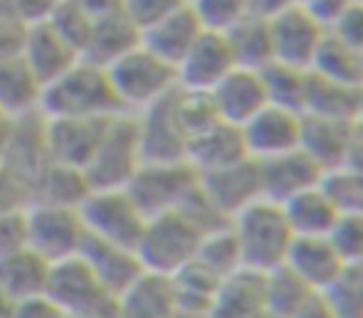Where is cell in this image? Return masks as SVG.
<instances>
[{"label": "cell", "mask_w": 363, "mask_h": 318, "mask_svg": "<svg viewBox=\"0 0 363 318\" xmlns=\"http://www.w3.org/2000/svg\"><path fill=\"white\" fill-rule=\"evenodd\" d=\"M121 111L106 69L86 59L43 86L40 114L48 119H109Z\"/></svg>", "instance_id": "cell-1"}, {"label": "cell", "mask_w": 363, "mask_h": 318, "mask_svg": "<svg viewBox=\"0 0 363 318\" xmlns=\"http://www.w3.org/2000/svg\"><path fill=\"white\" fill-rule=\"evenodd\" d=\"M233 234L242 259V269L267 274L287 261L289 247L294 242L282 205L272 200H257L233 217Z\"/></svg>", "instance_id": "cell-2"}, {"label": "cell", "mask_w": 363, "mask_h": 318, "mask_svg": "<svg viewBox=\"0 0 363 318\" xmlns=\"http://www.w3.org/2000/svg\"><path fill=\"white\" fill-rule=\"evenodd\" d=\"M141 163L144 156H141L136 116L121 111L109 116L99 146L84 168V176L91 191H119L126 188Z\"/></svg>", "instance_id": "cell-3"}, {"label": "cell", "mask_w": 363, "mask_h": 318, "mask_svg": "<svg viewBox=\"0 0 363 318\" xmlns=\"http://www.w3.org/2000/svg\"><path fill=\"white\" fill-rule=\"evenodd\" d=\"M104 69L124 111L146 109L178 86L176 67L148 52L141 42Z\"/></svg>", "instance_id": "cell-4"}, {"label": "cell", "mask_w": 363, "mask_h": 318, "mask_svg": "<svg viewBox=\"0 0 363 318\" xmlns=\"http://www.w3.org/2000/svg\"><path fill=\"white\" fill-rule=\"evenodd\" d=\"M201 239V232L178 210H173L146 220L136 254L144 271L171 279L196 259Z\"/></svg>", "instance_id": "cell-5"}, {"label": "cell", "mask_w": 363, "mask_h": 318, "mask_svg": "<svg viewBox=\"0 0 363 318\" xmlns=\"http://www.w3.org/2000/svg\"><path fill=\"white\" fill-rule=\"evenodd\" d=\"M45 294L60 306L67 318H114L116 296L101 286L89 266L77 254L50 266Z\"/></svg>", "instance_id": "cell-6"}, {"label": "cell", "mask_w": 363, "mask_h": 318, "mask_svg": "<svg viewBox=\"0 0 363 318\" xmlns=\"http://www.w3.org/2000/svg\"><path fill=\"white\" fill-rule=\"evenodd\" d=\"M198 188V171L188 161L141 163L124 191L146 217L178 210Z\"/></svg>", "instance_id": "cell-7"}, {"label": "cell", "mask_w": 363, "mask_h": 318, "mask_svg": "<svg viewBox=\"0 0 363 318\" xmlns=\"http://www.w3.org/2000/svg\"><path fill=\"white\" fill-rule=\"evenodd\" d=\"M79 212L89 237L121 244L129 249H136L148 220L124 188L91 191L79 205Z\"/></svg>", "instance_id": "cell-8"}, {"label": "cell", "mask_w": 363, "mask_h": 318, "mask_svg": "<svg viewBox=\"0 0 363 318\" xmlns=\"http://www.w3.org/2000/svg\"><path fill=\"white\" fill-rule=\"evenodd\" d=\"M84 239L86 227L79 208H60V205L28 208V247L50 264L77 256Z\"/></svg>", "instance_id": "cell-9"}, {"label": "cell", "mask_w": 363, "mask_h": 318, "mask_svg": "<svg viewBox=\"0 0 363 318\" xmlns=\"http://www.w3.org/2000/svg\"><path fill=\"white\" fill-rule=\"evenodd\" d=\"M267 23L272 40V62L309 72L329 30L304 5H291Z\"/></svg>", "instance_id": "cell-10"}, {"label": "cell", "mask_w": 363, "mask_h": 318, "mask_svg": "<svg viewBox=\"0 0 363 318\" xmlns=\"http://www.w3.org/2000/svg\"><path fill=\"white\" fill-rule=\"evenodd\" d=\"M176 94L178 86L163 99L141 109L139 116H136L144 163L186 161L188 133L181 124V116H178Z\"/></svg>", "instance_id": "cell-11"}, {"label": "cell", "mask_w": 363, "mask_h": 318, "mask_svg": "<svg viewBox=\"0 0 363 318\" xmlns=\"http://www.w3.org/2000/svg\"><path fill=\"white\" fill-rule=\"evenodd\" d=\"M301 124H304V116L299 111L267 104L247 124L240 126L247 156L255 161H264V158L296 151L301 143Z\"/></svg>", "instance_id": "cell-12"}, {"label": "cell", "mask_w": 363, "mask_h": 318, "mask_svg": "<svg viewBox=\"0 0 363 318\" xmlns=\"http://www.w3.org/2000/svg\"><path fill=\"white\" fill-rule=\"evenodd\" d=\"M201 191L213 200V205L230 220L245 208L262 200V176L259 163L255 158H242L233 166L218 168L211 173H201Z\"/></svg>", "instance_id": "cell-13"}, {"label": "cell", "mask_w": 363, "mask_h": 318, "mask_svg": "<svg viewBox=\"0 0 363 318\" xmlns=\"http://www.w3.org/2000/svg\"><path fill=\"white\" fill-rule=\"evenodd\" d=\"M208 94H211L220 121L233 126H245L257 111L269 104L262 72L245 69V67H235Z\"/></svg>", "instance_id": "cell-14"}, {"label": "cell", "mask_w": 363, "mask_h": 318, "mask_svg": "<svg viewBox=\"0 0 363 318\" xmlns=\"http://www.w3.org/2000/svg\"><path fill=\"white\" fill-rule=\"evenodd\" d=\"M238 64H235L228 38L223 33L206 30L176 67L178 86L188 91H211Z\"/></svg>", "instance_id": "cell-15"}, {"label": "cell", "mask_w": 363, "mask_h": 318, "mask_svg": "<svg viewBox=\"0 0 363 318\" xmlns=\"http://www.w3.org/2000/svg\"><path fill=\"white\" fill-rule=\"evenodd\" d=\"M109 119H48L45 116V141L52 163L84 171L91 161L104 126Z\"/></svg>", "instance_id": "cell-16"}, {"label": "cell", "mask_w": 363, "mask_h": 318, "mask_svg": "<svg viewBox=\"0 0 363 318\" xmlns=\"http://www.w3.org/2000/svg\"><path fill=\"white\" fill-rule=\"evenodd\" d=\"M5 121H8V136H5V151L0 163L18 173L28 186H33L40 171L50 163L48 141H45V116L35 111V114Z\"/></svg>", "instance_id": "cell-17"}, {"label": "cell", "mask_w": 363, "mask_h": 318, "mask_svg": "<svg viewBox=\"0 0 363 318\" xmlns=\"http://www.w3.org/2000/svg\"><path fill=\"white\" fill-rule=\"evenodd\" d=\"M259 163V176H262V195L264 200L282 205L294 195L309 191L324 183V171L306 156L301 148L274 158H264Z\"/></svg>", "instance_id": "cell-18"}, {"label": "cell", "mask_w": 363, "mask_h": 318, "mask_svg": "<svg viewBox=\"0 0 363 318\" xmlns=\"http://www.w3.org/2000/svg\"><path fill=\"white\" fill-rule=\"evenodd\" d=\"M20 55L40 79V84H50L74 62H79V52L45 20V23L28 25L20 42Z\"/></svg>", "instance_id": "cell-19"}, {"label": "cell", "mask_w": 363, "mask_h": 318, "mask_svg": "<svg viewBox=\"0 0 363 318\" xmlns=\"http://www.w3.org/2000/svg\"><path fill=\"white\" fill-rule=\"evenodd\" d=\"M79 256L91 269V274L101 281V286L109 294H114L116 299L144 274V266H141L136 249L104 242V239L89 237V234H86L84 244H82Z\"/></svg>", "instance_id": "cell-20"}, {"label": "cell", "mask_w": 363, "mask_h": 318, "mask_svg": "<svg viewBox=\"0 0 363 318\" xmlns=\"http://www.w3.org/2000/svg\"><path fill=\"white\" fill-rule=\"evenodd\" d=\"M203 33H206V28L201 25L198 15L193 13L191 5L183 3L171 15H166L156 25L144 30L141 33V45H144L148 52L161 57L163 62L178 67V62L186 57L188 50L198 42V38Z\"/></svg>", "instance_id": "cell-21"}, {"label": "cell", "mask_w": 363, "mask_h": 318, "mask_svg": "<svg viewBox=\"0 0 363 318\" xmlns=\"http://www.w3.org/2000/svg\"><path fill=\"white\" fill-rule=\"evenodd\" d=\"M284 264L316 294H324L344 271L346 261L329 237H294Z\"/></svg>", "instance_id": "cell-22"}, {"label": "cell", "mask_w": 363, "mask_h": 318, "mask_svg": "<svg viewBox=\"0 0 363 318\" xmlns=\"http://www.w3.org/2000/svg\"><path fill=\"white\" fill-rule=\"evenodd\" d=\"M304 116L301 124V143L299 148L324 171V176L344 168L346 151H349L351 128L354 121L324 119V116Z\"/></svg>", "instance_id": "cell-23"}, {"label": "cell", "mask_w": 363, "mask_h": 318, "mask_svg": "<svg viewBox=\"0 0 363 318\" xmlns=\"http://www.w3.org/2000/svg\"><path fill=\"white\" fill-rule=\"evenodd\" d=\"M242 158H247L242 128L225 124V121H218V124H213L211 128H206L188 141L186 161L196 168L198 176L233 166Z\"/></svg>", "instance_id": "cell-24"}, {"label": "cell", "mask_w": 363, "mask_h": 318, "mask_svg": "<svg viewBox=\"0 0 363 318\" xmlns=\"http://www.w3.org/2000/svg\"><path fill=\"white\" fill-rule=\"evenodd\" d=\"M43 84L20 52L0 55V116L18 119L40 111Z\"/></svg>", "instance_id": "cell-25"}, {"label": "cell", "mask_w": 363, "mask_h": 318, "mask_svg": "<svg viewBox=\"0 0 363 318\" xmlns=\"http://www.w3.org/2000/svg\"><path fill=\"white\" fill-rule=\"evenodd\" d=\"M282 210L294 237H329L341 215L339 203L324 183L289 198L282 203Z\"/></svg>", "instance_id": "cell-26"}, {"label": "cell", "mask_w": 363, "mask_h": 318, "mask_svg": "<svg viewBox=\"0 0 363 318\" xmlns=\"http://www.w3.org/2000/svg\"><path fill=\"white\" fill-rule=\"evenodd\" d=\"M141 42V33L131 25V20L124 13L114 10L109 15L94 18L89 30V38L82 50V59L99 67H109L114 59L126 55Z\"/></svg>", "instance_id": "cell-27"}, {"label": "cell", "mask_w": 363, "mask_h": 318, "mask_svg": "<svg viewBox=\"0 0 363 318\" xmlns=\"http://www.w3.org/2000/svg\"><path fill=\"white\" fill-rule=\"evenodd\" d=\"M114 318H176V291L171 279L144 271L116 299Z\"/></svg>", "instance_id": "cell-28"}, {"label": "cell", "mask_w": 363, "mask_h": 318, "mask_svg": "<svg viewBox=\"0 0 363 318\" xmlns=\"http://www.w3.org/2000/svg\"><path fill=\"white\" fill-rule=\"evenodd\" d=\"M50 261L43 259L30 247L0 256V291L10 301H23L30 296H40L48 289L50 279Z\"/></svg>", "instance_id": "cell-29"}, {"label": "cell", "mask_w": 363, "mask_h": 318, "mask_svg": "<svg viewBox=\"0 0 363 318\" xmlns=\"http://www.w3.org/2000/svg\"><path fill=\"white\" fill-rule=\"evenodd\" d=\"M91 193L84 171L50 161L30 186V205H60V208H79Z\"/></svg>", "instance_id": "cell-30"}, {"label": "cell", "mask_w": 363, "mask_h": 318, "mask_svg": "<svg viewBox=\"0 0 363 318\" xmlns=\"http://www.w3.org/2000/svg\"><path fill=\"white\" fill-rule=\"evenodd\" d=\"M359 99H361V89H351V86L331 81L309 69V81H306V96H304L306 116L356 121Z\"/></svg>", "instance_id": "cell-31"}, {"label": "cell", "mask_w": 363, "mask_h": 318, "mask_svg": "<svg viewBox=\"0 0 363 318\" xmlns=\"http://www.w3.org/2000/svg\"><path fill=\"white\" fill-rule=\"evenodd\" d=\"M223 35L228 38V45L233 50V57L238 67L262 72L264 67L272 62V40H269L267 20L247 15V18L235 23Z\"/></svg>", "instance_id": "cell-32"}, {"label": "cell", "mask_w": 363, "mask_h": 318, "mask_svg": "<svg viewBox=\"0 0 363 318\" xmlns=\"http://www.w3.org/2000/svg\"><path fill=\"white\" fill-rule=\"evenodd\" d=\"M311 72L344 86H351V89H363V50L351 47L329 33L316 55Z\"/></svg>", "instance_id": "cell-33"}, {"label": "cell", "mask_w": 363, "mask_h": 318, "mask_svg": "<svg viewBox=\"0 0 363 318\" xmlns=\"http://www.w3.org/2000/svg\"><path fill=\"white\" fill-rule=\"evenodd\" d=\"M262 291H264V309L279 318H289L316 294L287 264L262 274Z\"/></svg>", "instance_id": "cell-34"}, {"label": "cell", "mask_w": 363, "mask_h": 318, "mask_svg": "<svg viewBox=\"0 0 363 318\" xmlns=\"http://www.w3.org/2000/svg\"><path fill=\"white\" fill-rule=\"evenodd\" d=\"M262 79L267 86L269 104L284 106V109L299 111L304 114V96H306V81H309V72L294 69V67L269 62L262 69Z\"/></svg>", "instance_id": "cell-35"}, {"label": "cell", "mask_w": 363, "mask_h": 318, "mask_svg": "<svg viewBox=\"0 0 363 318\" xmlns=\"http://www.w3.org/2000/svg\"><path fill=\"white\" fill-rule=\"evenodd\" d=\"M196 261L206 266L208 271L218 276V279H228L230 274L242 269V259H240V249L235 242L233 227H225L220 232H213L201 239Z\"/></svg>", "instance_id": "cell-36"}, {"label": "cell", "mask_w": 363, "mask_h": 318, "mask_svg": "<svg viewBox=\"0 0 363 318\" xmlns=\"http://www.w3.org/2000/svg\"><path fill=\"white\" fill-rule=\"evenodd\" d=\"M321 296L336 318H363V264H346Z\"/></svg>", "instance_id": "cell-37"}, {"label": "cell", "mask_w": 363, "mask_h": 318, "mask_svg": "<svg viewBox=\"0 0 363 318\" xmlns=\"http://www.w3.org/2000/svg\"><path fill=\"white\" fill-rule=\"evenodd\" d=\"M176 104H178L181 124L188 133V141L220 121V116H218L216 106H213V99L208 91H188V89H181V86H178Z\"/></svg>", "instance_id": "cell-38"}, {"label": "cell", "mask_w": 363, "mask_h": 318, "mask_svg": "<svg viewBox=\"0 0 363 318\" xmlns=\"http://www.w3.org/2000/svg\"><path fill=\"white\" fill-rule=\"evenodd\" d=\"M331 244L346 264H363V212L341 210L334 229L329 232Z\"/></svg>", "instance_id": "cell-39"}, {"label": "cell", "mask_w": 363, "mask_h": 318, "mask_svg": "<svg viewBox=\"0 0 363 318\" xmlns=\"http://www.w3.org/2000/svg\"><path fill=\"white\" fill-rule=\"evenodd\" d=\"M188 5L211 33H228L235 23L247 18V0H188Z\"/></svg>", "instance_id": "cell-40"}, {"label": "cell", "mask_w": 363, "mask_h": 318, "mask_svg": "<svg viewBox=\"0 0 363 318\" xmlns=\"http://www.w3.org/2000/svg\"><path fill=\"white\" fill-rule=\"evenodd\" d=\"M48 23L52 25L69 45H72L82 57V50H84V45H86V38H89V30H91L94 18H89L84 10L77 8V5L69 3V0H60V3L55 5L52 15L48 18Z\"/></svg>", "instance_id": "cell-41"}, {"label": "cell", "mask_w": 363, "mask_h": 318, "mask_svg": "<svg viewBox=\"0 0 363 318\" xmlns=\"http://www.w3.org/2000/svg\"><path fill=\"white\" fill-rule=\"evenodd\" d=\"M183 3L186 0H121V13L131 20V25L139 33H144L176 8H181Z\"/></svg>", "instance_id": "cell-42"}, {"label": "cell", "mask_w": 363, "mask_h": 318, "mask_svg": "<svg viewBox=\"0 0 363 318\" xmlns=\"http://www.w3.org/2000/svg\"><path fill=\"white\" fill-rule=\"evenodd\" d=\"M28 247V210L0 212V256Z\"/></svg>", "instance_id": "cell-43"}, {"label": "cell", "mask_w": 363, "mask_h": 318, "mask_svg": "<svg viewBox=\"0 0 363 318\" xmlns=\"http://www.w3.org/2000/svg\"><path fill=\"white\" fill-rule=\"evenodd\" d=\"M30 186L13 173L8 166L0 163V212H13V210H28L30 208Z\"/></svg>", "instance_id": "cell-44"}, {"label": "cell", "mask_w": 363, "mask_h": 318, "mask_svg": "<svg viewBox=\"0 0 363 318\" xmlns=\"http://www.w3.org/2000/svg\"><path fill=\"white\" fill-rule=\"evenodd\" d=\"M329 33L336 35L339 40H344L351 47L363 50V0H356Z\"/></svg>", "instance_id": "cell-45"}, {"label": "cell", "mask_w": 363, "mask_h": 318, "mask_svg": "<svg viewBox=\"0 0 363 318\" xmlns=\"http://www.w3.org/2000/svg\"><path fill=\"white\" fill-rule=\"evenodd\" d=\"M10 318H67V316L60 311V306L48 294H40L23 301H15Z\"/></svg>", "instance_id": "cell-46"}, {"label": "cell", "mask_w": 363, "mask_h": 318, "mask_svg": "<svg viewBox=\"0 0 363 318\" xmlns=\"http://www.w3.org/2000/svg\"><path fill=\"white\" fill-rule=\"evenodd\" d=\"M354 3L356 0H309L304 8L309 10L326 30H331L341 18H344L346 10H349Z\"/></svg>", "instance_id": "cell-47"}, {"label": "cell", "mask_w": 363, "mask_h": 318, "mask_svg": "<svg viewBox=\"0 0 363 318\" xmlns=\"http://www.w3.org/2000/svg\"><path fill=\"white\" fill-rule=\"evenodd\" d=\"M341 171L361 173L363 176V124H359V121H354V128H351L349 151H346V161Z\"/></svg>", "instance_id": "cell-48"}, {"label": "cell", "mask_w": 363, "mask_h": 318, "mask_svg": "<svg viewBox=\"0 0 363 318\" xmlns=\"http://www.w3.org/2000/svg\"><path fill=\"white\" fill-rule=\"evenodd\" d=\"M294 5V0H247V15L259 20H272Z\"/></svg>", "instance_id": "cell-49"}, {"label": "cell", "mask_w": 363, "mask_h": 318, "mask_svg": "<svg viewBox=\"0 0 363 318\" xmlns=\"http://www.w3.org/2000/svg\"><path fill=\"white\" fill-rule=\"evenodd\" d=\"M289 318H336L334 311L329 309L326 299L321 294H314L299 311H294Z\"/></svg>", "instance_id": "cell-50"}, {"label": "cell", "mask_w": 363, "mask_h": 318, "mask_svg": "<svg viewBox=\"0 0 363 318\" xmlns=\"http://www.w3.org/2000/svg\"><path fill=\"white\" fill-rule=\"evenodd\" d=\"M69 3L82 8L89 18H101V15H109L121 8V0H69Z\"/></svg>", "instance_id": "cell-51"}, {"label": "cell", "mask_w": 363, "mask_h": 318, "mask_svg": "<svg viewBox=\"0 0 363 318\" xmlns=\"http://www.w3.org/2000/svg\"><path fill=\"white\" fill-rule=\"evenodd\" d=\"M10 311H13V301L0 291V318H10Z\"/></svg>", "instance_id": "cell-52"}, {"label": "cell", "mask_w": 363, "mask_h": 318, "mask_svg": "<svg viewBox=\"0 0 363 318\" xmlns=\"http://www.w3.org/2000/svg\"><path fill=\"white\" fill-rule=\"evenodd\" d=\"M5 136H8V121L0 119V161H3V151H5Z\"/></svg>", "instance_id": "cell-53"}, {"label": "cell", "mask_w": 363, "mask_h": 318, "mask_svg": "<svg viewBox=\"0 0 363 318\" xmlns=\"http://www.w3.org/2000/svg\"><path fill=\"white\" fill-rule=\"evenodd\" d=\"M356 121L363 124V89H361V99H359V114H356Z\"/></svg>", "instance_id": "cell-54"}, {"label": "cell", "mask_w": 363, "mask_h": 318, "mask_svg": "<svg viewBox=\"0 0 363 318\" xmlns=\"http://www.w3.org/2000/svg\"><path fill=\"white\" fill-rule=\"evenodd\" d=\"M309 0H294V5H306Z\"/></svg>", "instance_id": "cell-55"}, {"label": "cell", "mask_w": 363, "mask_h": 318, "mask_svg": "<svg viewBox=\"0 0 363 318\" xmlns=\"http://www.w3.org/2000/svg\"><path fill=\"white\" fill-rule=\"evenodd\" d=\"M0 119H3V116H0Z\"/></svg>", "instance_id": "cell-56"}, {"label": "cell", "mask_w": 363, "mask_h": 318, "mask_svg": "<svg viewBox=\"0 0 363 318\" xmlns=\"http://www.w3.org/2000/svg\"><path fill=\"white\" fill-rule=\"evenodd\" d=\"M186 3H188V0H186Z\"/></svg>", "instance_id": "cell-57"}]
</instances>
